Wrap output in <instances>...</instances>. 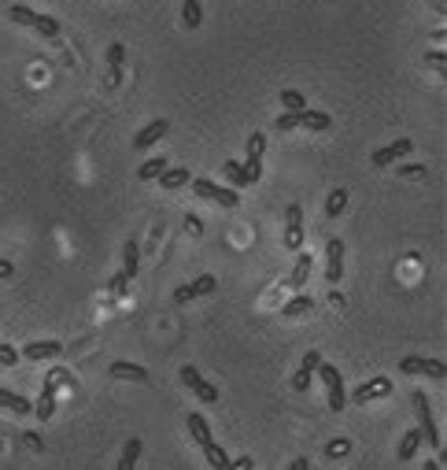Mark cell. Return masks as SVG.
<instances>
[{"mask_svg": "<svg viewBox=\"0 0 447 470\" xmlns=\"http://www.w3.org/2000/svg\"><path fill=\"white\" fill-rule=\"evenodd\" d=\"M8 19H12V23H19V26L37 30L41 37H59V19H52V15H37V12H30V8H23V4L8 8Z\"/></svg>", "mask_w": 447, "mask_h": 470, "instance_id": "cell-1", "label": "cell"}, {"mask_svg": "<svg viewBox=\"0 0 447 470\" xmlns=\"http://www.w3.org/2000/svg\"><path fill=\"white\" fill-rule=\"evenodd\" d=\"M414 411H418V433L421 441L432 448V452H440L444 441H440V430H436V419H432V408H429V397L425 392H414Z\"/></svg>", "mask_w": 447, "mask_h": 470, "instance_id": "cell-2", "label": "cell"}, {"mask_svg": "<svg viewBox=\"0 0 447 470\" xmlns=\"http://www.w3.org/2000/svg\"><path fill=\"white\" fill-rule=\"evenodd\" d=\"M189 186H193L196 197H204V200H211V204H218V208H237L240 204L237 189H229V186H215V181H207V178H189Z\"/></svg>", "mask_w": 447, "mask_h": 470, "instance_id": "cell-3", "label": "cell"}, {"mask_svg": "<svg viewBox=\"0 0 447 470\" xmlns=\"http://www.w3.org/2000/svg\"><path fill=\"white\" fill-rule=\"evenodd\" d=\"M318 378L325 381V392H329V411H344L348 408V389H344V378L333 363H318Z\"/></svg>", "mask_w": 447, "mask_h": 470, "instance_id": "cell-4", "label": "cell"}, {"mask_svg": "<svg viewBox=\"0 0 447 470\" xmlns=\"http://www.w3.org/2000/svg\"><path fill=\"white\" fill-rule=\"evenodd\" d=\"M399 370L403 374H425V378H436V381L447 378V367H444L440 359H429V356H403L399 359Z\"/></svg>", "mask_w": 447, "mask_h": 470, "instance_id": "cell-5", "label": "cell"}, {"mask_svg": "<svg viewBox=\"0 0 447 470\" xmlns=\"http://www.w3.org/2000/svg\"><path fill=\"white\" fill-rule=\"evenodd\" d=\"M285 248L303 252V208L300 204L285 208Z\"/></svg>", "mask_w": 447, "mask_h": 470, "instance_id": "cell-6", "label": "cell"}, {"mask_svg": "<svg viewBox=\"0 0 447 470\" xmlns=\"http://www.w3.org/2000/svg\"><path fill=\"white\" fill-rule=\"evenodd\" d=\"M215 274H200V278H193L189 285H178L174 289V304H189V300H200V296H211L215 293Z\"/></svg>", "mask_w": 447, "mask_h": 470, "instance_id": "cell-7", "label": "cell"}, {"mask_svg": "<svg viewBox=\"0 0 447 470\" xmlns=\"http://www.w3.org/2000/svg\"><path fill=\"white\" fill-rule=\"evenodd\" d=\"M325 278L329 282H340V278H344V241L340 237L325 241Z\"/></svg>", "mask_w": 447, "mask_h": 470, "instance_id": "cell-8", "label": "cell"}, {"mask_svg": "<svg viewBox=\"0 0 447 470\" xmlns=\"http://www.w3.org/2000/svg\"><path fill=\"white\" fill-rule=\"evenodd\" d=\"M263 152H266V134H251L248 137V159H244V170H248L251 181L263 178Z\"/></svg>", "mask_w": 447, "mask_h": 470, "instance_id": "cell-9", "label": "cell"}, {"mask_svg": "<svg viewBox=\"0 0 447 470\" xmlns=\"http://www.w3.org/2000/svg\"><path fill=\"white\" fill-rule=\"evenodd\" d=\"M392 392V381L381 374V378H370L363 381V386H355V392H351V400L355 404H370V400H381V397H388Z\"/></svg>", "mask_w": 447, "mask_h": 470, "instance_id": "cell-10", "label": "cell"}, {"mask_svg": "<svg viewBox=\"0 0 447 470\" xmlns=\"http://www.w3.org/2000/svg\"><path fill=\"white\" fill-rule=\"evenodd\" d=\"M410 152H414V141H410V137H399V141L377 148V152H374V167H388V163H396V159L410 156Z\"/></svg>", "mask_w": 447, "mask_h": 470, "instance_id": "cell-11", "label": "cell"}, {"mask_svg": "<svg viewBox=\"0 0 447 470\" xmlns=\"http://www.w3.org/2000/svg\"><path fill=\"white\" fill-rule=\"evenodd\" d=\"M182 381H185V386L193 389L204 404H215V400H218V389L211 386V381L200 378V370H196V367H182Z\"/></svg>", "mask_w": 447, "mask_h": 470, "instance_id": "cell-12", "label": "cell"}, {"mask_svg": "<svg viewBox=\"0 0 447 470\" xmlns=\"http://www.w3.org/2000/svg\"><path fill=\"white\" fill-rule=\"evenodd\" d=\"M318 363H322V356H318V352H307V356H303L300 370H296V378H292V389H296V392H307V389H311Z\"/></svg>", "mask_w": 447, "mask_h": 470, "instance_id": "cell-13", "label": "cell"}, {"mask_svg": "<svg viewBox=\"0 0 447 470\" xmlns=\"http://www.w3.org/2000/svg\"><path fill=\"white\" fill-rule=\"evenodd\" d=\"M34 411H37L41 422H48L52 415H56V370H52L48 378H45V389H41V400H37Z\"/></svg>", "mask_w": 447, "mask_h": 470, "instance_id": "cell-14", "label": "cell"}, {"mask_svg": "<svg viewBox=\"0 0 447 470\" xmlns=\"http://www.w3.org/2000/svg\"><path fill=\"white\" fill-rule=\"evenodd\" d=\"M167 130H170V123H167V119H152V123L144 126V130H137V137H133V148H137V152H144L148 145H155L159 137H167Z\"/></svg>", "mask_w": 447, "mask_h": 470, "instance_id": "cell-15", "label": "cell"}, {"mask_svg": "<svg viewBox=\"0 0 447 470\" xmlns=\"http://www.w3.org/2000/svg\"><path fill=\"white\" fill-rule=\"evenodd\" d=\"M59 352H63L59 341H34V345H26L23 352H19V356L30 359V363H37V359H56Z\"/></svg>", "mask_w": 447, "mask_h": 470, "instance_id": "cell-16", "label": "cell"}, {"mask_svg": "<svg viewBox=\"0 0 447 470\" xmlns=\"http://www.w3.org/2000/svg\"><path fill=\"white\" fill-rule=\"evenodd\" d=\"M311 266H314L311 252H296V266H292V274H289V289H296V293L303 289L307 278H311Z\"/></svg>", "mask_w": 447, "mask_h": 470, "instance_id": "cell-17", "label": "cell"}, {"mask_svg": "<svg viewBox=\"0 0 447 470\" xmlns=\"http://www.w3.org/2000/svg\"><path fill=\"white\" fill-rule=\"evenodd\" d=\"M137 271H141V244L126 241L122 244V274L126 278H137Z\"/></svg>", "mask_w": 447, "mask_h": 470, "instance_id": "cell-18", "label": "cell"}, {"mask_svg": "<svg viewBox=\"0 0 447 470\" xmlns=\"http://www.w3.org/2000/svg\"><path fill=\"white\" fill-rule=\"evenodd\" d=\"M111 378H126V381H148V370L141 367V363H111Z\"/></svg>", "mask_w": 447, "mask_h": 470, "instance_id": "cell-19", "label": "cell"}, {"mask_svg": "<svg viewBox=\"0 0 447 470\" xmlns=\"http://www.w3.org/2000/svg\"><path fill=\"white\" fill-rule=\"evenodd\" d=\"M222 174H226V181H229V189L251 186L248 170H244V163H237V159H226V163H222Z\"/></svg>", "mask_w": 447, "mask_h": 470, "instance_id": "cell-20", "label": "cell"}, {"mask_svg": "<svg viewBox=\"0 0 447 470\" xmlns=\"http://www.w3.org/2000/svg\"><path fill=\"white\" fill-rule=\"evenodd\" d=\"M185 426H189V433H193V441L200 444V448H204L207 441H215V437H211V426H207V419H204V415H189V419H185Z\"/></svg>", "mask_w": 447, "mask_h": 470, "instance_id": "cell-21", "label": "cell"}, {"mask_svg": "<svg viewBox=\"0 0 447 470\" xmlns=\"http://www.w3.org/2000/svg\"><path fill=\"white\" fill-rule=\"evenodd\" d=\"M425 441H421V433H418V426H414V430H407V433H403V441H399V459H403V463H410V459L414 455H418V448H421Z\"/></svg>", "mask_w": 447, "mask_h": 470, "instance_id": "cell-22", "label": "cell"}, {"mask_svg": "<svg viewBox=\"0 0 447 470\" xmlns=\"http://www.w3.org/2000/svg\"><path fill=\"white\" fill-rule=\"evenodd\" d=\"M189 178H193V174H189L185 167H167L155 181H159L163 189H182V186H189Z\"/></svg>", "mask_w": 447, "mask_h": 470, "instance_id": "cell-23", "label": "cell"}, {"mask_svg": "<svg viewBox=\"0 0 447 470\" xmlns=\"http://www.w3.org/2000/svg\"><path fill=\"white\" fill-rule=\"evenodd\" d=\"M0 408L12 411V415H30V400L19 397V392H12V389H0Z\"/></svg>", "mask_w": 447, "mask_h": 470, "instance_id": "cell-24", "label": "cell"}, {"mask_svg": "<svg viewBox=\"0 0 447 470\" xmlns=\"http://www.w3.org/2000/svg\"><path fill=\"white\" fill-rule=\"evenodd\" d=\"M137 459H141V441H137V437H130V441L122 444V455H119V467H115V470H133Z\"/></svg>", "mask_w": 447, "mask_h": 470, "instance_id": "cell-25", "label": "cell"}, {"mask_svg": "<svg viewBox=\"0 0 447 470\" xmlns=\"http://www.w3.org/2000/svg\"><path fill=\"white\" fill-rule=\"evenodd\" d=\"M311 307H314V300H311V296L296 293L292 300H289V304L281 307V315H285V318H300V315H307V311H311Z\"/></svg>", "mask_w": 447, "mask_h": 470, "instance_id": "cell-26", "label": "cell"}, {"mask_svg": "<svg viewBox=\"0 0 447 470\" xmlns=\"http://www.w3.org/2000/svg\"><path fill=\"white\" fill-rule=\"evenodd\" d=\"M300 126H307V130H329V126H333V119H329L325 111L303 108V111H300Z\"/></svg>", "mask_w": 447, "mask_h": 470, "instance_id": "cell-27", "label": "cell"}, {"mask_svg": "<svg viewBox=\"0 0 447 470\" xmlns=\"http://www.w3.org/2000/svg\"><path fill=\"white\" fill-rule=\"evenodd\" d=\"M344 208H348V189H333V193L325 197V219H336Z\"/></svg>", "mask_w": 447, "mask_h": 470, "instance_id": "cell-28", "label": "cell"}, {"mask_svg": "<svg viewBox=\"0 0 447 470\" xmlns=\"http://www.w3.org/2000/svg\"><path fill=\"white\" fill-rule=\"evenodd\" d=\"M167 167H170L167 159H163V156H155V159H148V163H141V170H137V178H141V181H155V178L167 170Z\"/></svg>", "mask_w": 447, "mask_h": 470, "instance_id": "cell-29", "label": "cell"}, {"mask_svg": "<svg viewBox=\"0 0 447 470\" xmlns=\"http://www.w3.org/2000/svg\"><path fill=\"white\" fill-rule=\"evenodd\" d=\"M182 23L189 30H196L200 23H204V8H200V0H185V8H182Z\"/></svg>", "mask_w": 447, "mask_h": 470, "instance_id": "cell-30", "label": "cell"}, {"mask_svg": "<svg viewBox=\"0 0 447 470\" xmlns=\"http://www.w3.org/2000/svg\"><path fill=\"white\" fill-rule=\"evenodd\" d=\"M108 63H111V82H119L122 78V63H126V48L119 45V41L108 48Z\"/></svg>", "mask_w": 447, "mask_h": 470, "instance_id": "cell-31", "label": "cell"}, {"mask_svg": "<svg viewBox=\"0 0 447 470\" xmlns=\"http://www.w3.org/2000/svg\"><path fill=\"white\" fill-rule=\"evenodd\" d=\"M204 452H207V463L215 467V470H226V463H229L226 448H218L215 441H207V444H204Z\"/></svg>", "mask_w": 447, "mask_h": 470, "instance_id": "cell-32", "label": "cell"}, {"mask_svg": "<svg viewBox=\"0 0 447 470\" xmlns=\"http://www.w3.org/2000/svg\"><path fill=\"white\" fill-rule=\"evenodd\" d=\"M348 452H351V441H348V437H333V441L325 444V455H329V459H344Z\"/></svg>", "mask_w": 447, "mask_h": 470, "instance_id": "cell-33", "label": "cell"}, {"mask_svg": "<svg viewBox=\"0 0 447 470\" xmlns=\"http://www.w3.org/2000/svg\"><path fill=\"white\" fill-rule=\"evenodd\" d=\"M281 104H285L289 111H303V108H307V97H303V93H296V89H285V93H281Z\"/></svg>", "mask_w": 447, "mask_h": 470, "instance_id": "cell-34", "label": "cell"}, {"mask_svg": "<svg viewBox=\"0 0 447 470\" xmlns=\"http://www.w3.org/2000/svg\"><path fill=\"white\" fill-rule=\"evenodd\" d=\"M108 289H111V296H126V289H130V278L119 271V274H115L111 282H108Z\"/></svg>", "mask_w": 447, "mask_h": 470, "instance_id": "cell-35", "label": "cell"}, {"mask_svg": "<svg viewBox=\"0 0 447 470\" xmlns=\"http://www.w3.org/2000/svg\"><path fill=\"white\" fill-rule=\"evenodd\" d=\"M19 363V352L12 348V345H4V341H0V367H15Z\"/></svg>", "mask_w": 447, "mask_h": 470, "instance_id": "cell-36", "label": "cell"}, {"mask_svg": "<svg viewBox=\"0 0 447 470\" xmlns=\"http://www.w3.org/2000/svg\"><path fill=\"white\" fill-rule=\"evenodd\" d=\"M274 126H278V130H296V126H300V111H285Z\"/></svg>", "mask_w": 447, "mask_h": 470, "instance_id": "cell-37", "label": "cell"}, {"mask_svg": "<svg viewBox=\"0 0 447 470\" xmlns=\"http://www.w3.org/2000/svg\"><path fill=\"white\" fill-rule=\"evenodd\" d=\"M425 63H429V67H447V56H444V52H425Z\"/></svg>", "mask_w": 447, "mask_h": 470, "instance_id": "cell-38", "label": "cell"}, {"mask_svg": "<svg viewBox=\"0 0 447 470\" xmlns=\"http://www.w3.org/2000/svg\"><path fill=\"white\" fill-rule=\"evenodd\" d=\"M399 174H403V178H425V167H418V163H407V167H399Z\"/></svg>", "mask_w": 447, "mask_h": 470, "instance_id": "cell-39", "label": "cell"}, {"mask_svg": "<svg viewBox=\"0 0 447 470\" xmlns=\"http://www.w3.org/2000/svg\"><path fill=\"white\" fill-rule=\"evenodd\" d=\"M226 470H251V459L248 455H240V459H229Z\"/></svg>", "mask_w": 447, "mask_h": 470, "instance_id": "cell-40", "label": "cell"}, {"mask_svg": "<svg viewBox=\"0 0 447 470\" xmlns=\"http://www.w3.org/2000/svg\"><path fill=\"white\" fill-rule=\"evenodd\" d=\"M23 441H26V448H34V452H41V448H45V441H41V437H37V433H26V437H23Z\"/></svg>", "mask_w": 447, "mask_h": 470, "instance_id": "cell-41", "label": "cell"}, {"mask_svg": "<svg viewBox=\"0 0 447 470\" xmlns=\"http://www.w3.org/2000/svg\"><path fill=\"white\" fill-rule=\"evenodd\" d=\"M15 274V266H12V260H0V278H12Z\"/></svg>", "mask_w": 447, "mask_h": 470, "instance_id": "cell-42", "label": "cell"}, {"mask_svg": "<svg viewBox=\"0 0 447 470\" xmlns=\"http://www.w3.org/2000/svg\"><path fill=\"white\" fill-rule=\"evenodd\" d=\"M185 226H189V233H200V230H204V226H200V219H196V215H189V219H185Z\"/></svg>", "mask_w": 447, "mask_h": 470, "instance_id": "cell-43", "label": "cell"}, {"mask_svg": "<svg viewBox=\"0 0 447 470\" xmlns=\"http://www.w3.org/2000/svg\"><path fill=\"white\" fill-rule=\"evenodd\" d=\"M289 470H311V463H307V459L300 455V459H292V463H289Z\"/></svg>", "mask_w": 447, "mask_h": 470, "instance_id": "cell-44", "label": "cell"}, {"mask_svg": "<svg viewBox=\"0 0 447 470\" xmlns=\"http://www.w3.org/2000/svg\"><path fill=\"white\" fill-rule=\"evenodd\" d=\"M421 470H440V463H436V459H429V463H425Z\"/></svg>", "mask_w": 447, "mask_h": 470, "instance_id": "cell-45", "label": "cell"}, {"mask_svg": "<svg viewBox=\"0 0 447 470\" xmlns=\"http://www.w3.org/2000/svg\"><path fill=\"white\" fill-rule=\"evenodd\" d=\"M432 8H440V12H444V8H447V0H432Z\"/></svg>", "mask_w": 447, "mask_h": 470, "instance_id": "cell-46", "label": "cell"}]
</instances>
